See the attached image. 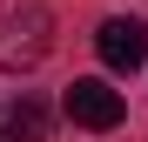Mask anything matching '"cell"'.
<instances>
[{
	"mask_svg": "<svg viewBox=\"0 0 148 142\" xmlns=\"http://www.w3.org/2000/svg\"><path fill=\"white\" fill-rule=\"evenodd\" d=\"M94 47H101V61L114 68V75H135V68L148 61V27H141V20H128V14H114V20H101Z\"/></svg>",
	"mask_w": 148,
	"mask_h": 142,
	"instance_id": "obj_3",
	"label": "cell"
},
{
	"mask_svg": "<svg viewBox=\"0 0 148 142\" xmlns=\"http://www.w3.org/2000/svg\"><path fill=\"white\" fill-rule=\"evenodd\" d=\"M0 142H47V108L40 102H20L7 122H0Z\"/></svg>",
	"mask_w": 148,
	"mask_h": 142,
	"instance_id": "obj_4",
	"label": "cell"
},
{
	"mask_svg": "<svg viewBox=\"0 0 148 142\" xmlns=\"http://www.w3.org/2000/svg\"><path fill=\"white\" fill-rule=\"evenodd\" d=\"M121 115H128V102H121V88H108V81H74L67 88V122L74 129H121Z\"/></svg>",
	"mask_w": 148,
	"mask_h": 142,
	"instance_id": "obj_2",
	"label": "cell"
},
{
	"mask_svg": "<svg viewBox=\"0 0 148 142\" xmlns=\"http://www.w3.org/2000/svg\"><path fill=\"white\" fill-rule=\"evenodd\" d=\"M54 47L47 0H0V68H34Z\"/></svg>",
	"mask_w": 148,
	"mask_h": 142,
	"instance_id": "obj_1",
	"label": "cell"
}]
</instances>
